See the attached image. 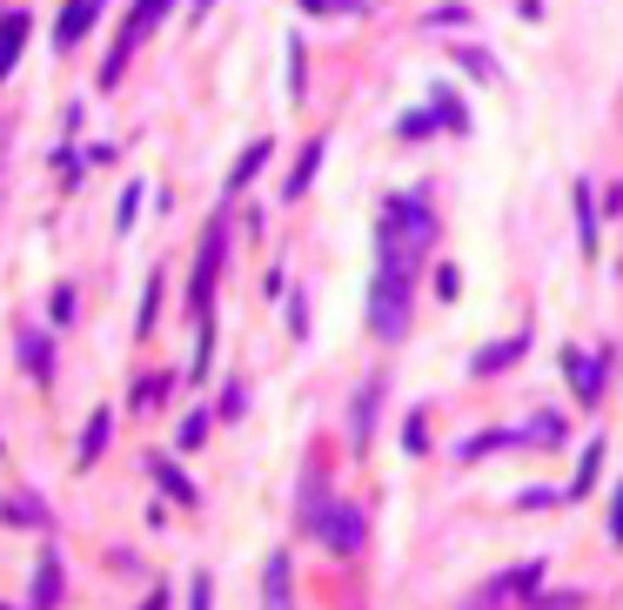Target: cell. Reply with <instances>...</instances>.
<instances>
[{"label": "cell", "mask_w": 623, "mask_h": 610, "mask_svg": "<svg viewBox=\"0 0 623 610\" xmlns=\"http://www.w3.org/2000/svg\"><path fill=\"white\" fill-rule=\"evenodd\" d=\"M409 302H416V276L376 262V282H369V329H376L382 342H403V335H409Z\"/></svg>", "instance_id": "obj_1"}, {"label": "cell", "mask_w": 623, "mask_h": 610, "mask_svg": "<svg viewBox=\"0 0 623 610\" xmlns=\"http://www.w3.org/2000/svg\"><path fill=\"white\" fill-rule=\"evenodd\" d=\"M168 14V0H135L128 8V21H122V34H114V48H107V61H101V88H122V74H128V54L154 34V21Z\"/></svg>", "instance_id": "obj_2"}, {"label": "cell", "mask_w": 623, "mask_h": 610, "mask_svg": "<svg viewBox=\"0 0 623 610\" xmlns=\"http://www.w3.org/2000/svg\"><path fill=\"white\" fill-rule=\"evenodd\" d=\"M221 262H228V221L208 228L202 262H194V282H188V316H194V322H215V282H221Z\"/></svg>", "instance_id": "obj_3"}, {"label": "cell", "mask_w": 623, "mask_h": 610, "mask_svg": "<svg viewBox=\"0 0 623 610\" xmlns=\"http://www.w3.org/2000/svg\"><path fill=\"white\" fill-rule=\"evenodd\" d=\"M610 350L603 356H583V350H563V376H570V383H576V403L583 409H597L603 403V383H610Z\"/></svg>", "instance_id": "obj_4"}, {"label": "cell", "mask_w": 623, "mask_h": 610, "mask_svg": "<svg viewBox=\"0 0 623 610\" xmlns=\"http://www.w3.org/2000/svg\"><path fill=\"white\" fill-rule=\"evenodd\" d=\"M363 537H369L363 510H356V504H329V517H322V544H329L335 557H356V550H363Z\"/></svg>", "instance_id": "obj_5"}, {"label": "cell", "mask_w": 623, "mask_h": 610, "mask_svg": "<svg viewBox=\"0 0 623 610\" xmlns=\"http://www.w3.org/2000/svg\"><path fill=\"white\" fill-rule=\"evenodd\" d=\"M94 21H101V0H67V8H61V27H54V48H61V54L81 48Z\"/></svg>", "instance_id": "obj_6"}, {"label": "cell", "mask_w": 623, "mask_h": 610, "mask_svg": "<svg viewBox=\"0 0 623 610\" xmlns=\"http://www.w3.org/2000/svg\"><path fill=\"white\" fill-rule=\"evenodd\" d=\"M376 403H382V376H369V383L356 390V403H348V443H369L376 436Z\"/></svg>", "instance_id": "obj_7"}, {"label": "cell", "mask_w": 623, "mask_h": 610, "mask_svg": "<svg viewBox=\"0 0 623 610\" xmlns=\"http://www.w3.org/2000/svg\"><path fill=\"white\" fill-rule=\"evenodd\" d=\"M61 590H67V570H61V557L48 550V557H41V570H34V590H27V610H54V603H61Z\"/></svg>", "instance_id": "obj_8"}, {"label": "cell", "mask_w": 623, "mask_h": 610, "mask_svg": "<svg viewBox=\"0 0 623 610\" xmlns=\"http://www.w3.org/2000/svg\"><path fill=\"white\" fill-rule=\"evenodd\" d=\"M570 208H576V242H583V255L597 262V188L576 181V188H570Z\"/></svg>", "instance_id": "obj_9"}, {"label": "cell", "mask_w": 623, "mask_h": 610, "mask_svg": "<svg viewBox=\"0 0 623 610\" xmlns=\"http://www.w3.org/2000/svg\"><path fill=\"white\" fill-rule=\"evenodd\" d=\"M523 350H530L523 335H503V342H490V350L470 363V376H503V369H517V363H523Z\"/></svg>", "instance_id": "obj_10"}, {"label": "cell", "mask_w": 623, "mask_h": 610, "mask_svg": "<svg viewBox=\"0 0 623 610\" xmlns=\"http://www.w3.org/2000/svg\"><path fill=\"white\" fill-rule=\"evenodd\" d=\"M148 470H154V483H162V490H168L175 504H188V510L202 504V490H194V483H188V476L175 470V456H148Z\"/></svg>", "instance_id": "obj_11"}, {"label": "cell", "mask_w": 623, "mask_h": 610, "mask_svg": "<svg viewBox=\"0 0 623 610\" xmlns=\"http://www.w3.org/2000/svg\"><path fill=\"white\" fill-rule=\"evenodd\" d=\"M262 610H289V557L282 550L262 563Z\"/></svg>", "instance_id": "obj_12"}, {"label": "cell", "mask_w": 623, "mask_h": 610, "mask_svg": "<svg viewBox=\"0 0 623 610\" xmlns=\"http://www.w3.org/2000/svg\"><path fill=\"white\" fill-rule=\"evenodd\" d=\"M21 48H27V14H0V81L14 74Z\"/></svg>", "instance_id": "obj_13"}, {"label": "cell", "mask_w": 623, "mask_h": 610, "mask_svg": "<svg viewBox=\"0 0 623 610\" xmlns=\"http://www.w3.org/2000/svg\"><path fill=\"white\" fill-rule=\"evenodd\" d=\"M322 155H329L322 141H308V148H302V162H295V168H289V181H282V195H289V202H302V195H308V181H316Z\"/></svg>", "instance_id": "obj_14"}, {"label": "cell", "mask_w": 623, "mask_h": 610, "mask_svg": "<svg viewBox=\"0 0 623 610\" xmlns=\"http://www.w3.org/2000/svg\"><path fill=\"white\" fill-rule=\"evenodd\" d=\"M510 443H523V430H483V436H462V443H456V463H476V456L510 449Z\"/></svg>", "instance_id": "obj_15"}, {"label": "cell", "mask_w": 623, "mask_h": 610, "mask_svg": "<svg viewBox=\"0 0 623 610\" xmlns=\"http://www.w3.org/2000/svg\"><path fill=\"white\" fill-rule=\"evenodd\" d=\"M21 369L34 376V383H48L54 376V342L48 335H21Z\"/></svg>", "instance_id": "obj_16"}, {"label": "cell", "mask_w": 623, "mask_h": 610, "mask_svg": "<svg viewBox=\"0 0 623 610\" xmlns=\"http://www.w3.org/2000/svg\"><path fill=\"white\" fill-rule=\"evenodd\" d=\"M597 470H603V436H590V443H583V463H576V476H570V504H576V497H590Z\"/></svg>", "instance_id": "obj_17"}, {"label": "cell", "mask_w": 623, "mask_h": 610, "mask_svg": "<svg viewBox=\"0 0 623 610\" xmlns=\"http://www.w3.org/2000/svg\"><path fill=\"white\" fill-rule=\"evenodd\" d=\"M8 523L14 530H48V504L27 497V490H14V497H8Z\"/></svg>", "instance_id": "obj_18"}, {"label": "cell", "mask_w": 623, "mask_h": 610, "mask_svg": "<svg viewBox=\"0 0 623 610\" xmlns=\"http://www.w3.org/2000/svg\"><path fill=\"white\" fill-rule=\"evenodd\" d=\"M268 155H276V148H268V141H249V155H242L236 168H228V195H242V188H249V181L262 175V162H268Z\"/></svg>", "instance_id": "obj_19"}, {"label": "cell", "mask_w": 623, "mask_h": 610, "mask_svg": "<svg viewBox=\"0 0 623 610\" xmlns=\"http://www.w3.org/2000/svg\"><path fill=\"white\" fill-rule=\"evenodd\" d=\"M536 584H543V563H517L510 577H496V590H503V597H530Z\"/></svg>", "instance_id": "obj_20"}, {"label": "cell", "mask_w": 623, "mask_h": 610, "mask_svg": "<svg viewBox=\"0 0 623 610\" xmlns=\"http://www.w3.org/2000/svg\"><path fill=\"white\" fill-rule=\"evenodd\" d=\"M436 114H443V128H449V135H470V107H462L449 88H436Z\"/></svg>", "instance_id": "obj_21"}, {"label": "cell", "mask_w": 623, "mask_h": 610, "mask_svg": "<svg viewBox=\"0 0 623 610\" xmlns=\"http://www.w3.org/2000/svg\"><path fill=\"white\" fill-rule=\"evenodd\" d=\"M107 436H114V416L101 409V416H94V423H88V436H81V463H94V456L107 449Z\"/></svg>", "instance_id": "obj_22"}, {"label": "cell", "mask_w": 623, "mask_h": 610, "mask_svg": "<svg viewBox=\"0 0 623 610\" xmlns=\"http://www.w3.org/2000/svg\"><path fill=\"white\" fill-rule=\"evenodd\" d=\"M430 128H443V114H436V107H416V114H403V122H396V135H403V141H422Z\"/></svg>", "instance_id": "obj_23"}, {"label": "cell", "mask_w": 623, "mask_h": 610, "mask_svg": "<svg viewBox=\"0 0 623 610\" xmlns=\"http://www.w3.org/2000/svg\"><path fill=\"white\" fill-rule=\"evenodd\" d=\"M141 195H148L141 181H128V188H122V208H114V228H122V236H128V228H135V215H141Z\"/></svg>", "instance_id": "obj_24"}, {"label": "cell", "mask_w": 623, "mask_h": 610, "mask_svg": "<svg viewBox=\"0 0 623 610\" xmlns=\"http://www.w3.org/2000/svg\"><path fill=\"white\" fill-rule=\"evenodd\" d=\"M456 67H462V74H476V81H496V61H490L483 48H456Z\"/></svg>", "instance_id": "obj_25"}, {"label": "cell", "mask_w": 623, "mask_h": 610, "mask_svg": "<svg viewBox=\"0 0 623 610\" xmlns=\"http://www.w3.org/2000/svg\"><path fill=\"white\" fill-rule=\"evenodd\" d=\"M162 396H168V376H141V383H135V396H128V403H135V409H154V403H162Z\"/></svg>", "instance_id": "obj_26"}, {"label": "cell", "mask_w": 623, "mask_h": 610, "mask_svg": "<svg viewBox=\"0 0 623 610\" xmlns=\"http://www.w3.org/2000/svg\"><path fill=\"white\" fill-rule=\"evenodd\" d=\"M221 416L236 423V416H249V383L236 376V383H221Z\"/></svg>", "instance_id": "obj_27"}, {"label": "cell", "mask_w": 623, "mask_h": 610, "mask_svg": "<svg viewBox=\"0 0 623 610\" xmlns=\"http://www.w3.org/2000/svg\"><path fill=\"white\" fill-rule=\"evenodd\" d=\"M202 436H208V409H194V416H181V449H202Z\"/></svg>", "instance_id": "obj_28"}, {"label": "cell", "mask_w": 623, "mask_h": 610, "mask_svg": "<svg viewBox=\"0 0 623 610\" xmlns=\"http://www.w3.org/2000/svg\"><path fill=\"white\" fill-rule=\"evenodd\" d=\"M289 94H295V101L308 94V61H302V41L289 48Z\"/></svg>", "instance_id": "obj_29"}, {"label": "cell", "mask_w": 623, "mask_h": 610, "mask_svg": "<svg viewBox=\"0 0 623 610\" xmlns=\"http://www.w3.org/2000/svg\"><path fill=\"white\" fill-rule=\"evenodd\" d=\"M456 21L470 27V8H462V0H449V8H436V14H430V27H456Z\"/></svg>", "instance_id": "obj_30"}, {"label": "cell", "mask_w": 623, "mask_h": 610, "mask_svg": "<svg viewBox=\"0 0 623 610\" xmlns=\"http://www.w3.org/2000/svg\"><path fill=\"white\" fill-rule=\"evenodd\" d=\"M54 322H74V282L54 289Z\"/></svg>", "instance_id": "obj_31"}, {"label": "cell", "mask_w": 623, "mask_h": 610, "mask_svg": "<svg viewBox=\"0 0 623 610\" xmlns=\"http://www.w3.org/2000/svg\"><path fill=\"white\" fill-rule=\"evenodd\" d=\"M208 590H215V584H208V570H194V590H188V610H208Z\"/></svg>", "instance_id": "obj_32"}, {"label": "cell", "mask_w": 623, "mask_h": 610, "mask_svg": "<svg viewBox=\"0 0 623 610\" xmlns=\"http://www.w3.org/2000/svg\"><path fill=\"white\" fill-rule=\"evenodd\" d=\"M536 610H583L576 590H557V597H536Z\"/></svg>", "instance_id": "obj_33"}, {"label": "cell", "mask_w": 623, "mask_h": 610, "mask_svg": "<svg viewBox=\"0 0 623 610\" xmlns=\"http://www.w3.org/2000/svg\"><path fill=\"white\" fill-rule=\"evenodd\" d=\"M403 443H409V449H430V430H422V416H409V423H403Z\"/></svg>", "instance_id": "obj_34"}, {"label": "cell", "mask_w": 623, "mask_h": 610, "mask_svg": "<svg viewBox=\"0 0 623 610\" xmlns=\"http://www.w3.org/2000/svg\"><path fill=\"white\" fill-rule=\"evenodd\" d=\"M517 504H523V510H543V504H563V497H557V490H523Z\"/></svg>", "instance_id": "obj_35"}, {"label": "cell", "mask_w": 623, "mask_h": 610, "mask_svg": "<svg viewBox=\"0 0 623 610\" xmlns=\"http://www.w3.org/2000/svg\"><path fill=\"white\" fill-rule=\"evenodd\" d=\"M456 289H462V276H456V269H436V295H443V302H449V295H456Z\"/></svg>", "instance_id": "obj_36"}, {"label": "cell", "mask_w": 623, "mask_h": 610, "mask_svg": "<svg viewBox=\"0 0 623 610\" xmlns=\"http://www.w3.org/2000/svg\"><path fill=\"white\" fill-rule=\"evenodd\" d=\"M610 537L623 544V490H616V510H610Z\"/></svg>", "instance_id": "obj_37"}, {"label": "cell", "mask_w": 623, "mask_h": 610, "mask_svg": "<svg viewBox=\"0 0 623 610\" xmlns=\"http://www.w3.org/2000/svg\"><path fill=\"white\" fill-rule=\"evenodd\" d=\"M302 14H335V0H295Z\"/></svg>", "instance_id": "obj_38"}, {"label": "cell", "mask_w": 623, "mask_h": 610, "mask_svg": "<svg viewBox=\"0 0 623 610\" xmlns=\"http://www.w3.org/2000/svg\"><path fill=\"white\" fill-rule=\"evenodd\" d=\"M141 610H168V590H148V603Z\"/></svg>", "instance_id": "obj_39"}, {"label": "cell", "mask_w": 623, "mask_h": 610, "mask_svg": "<svg viewBox=\"0 0 623 610\" xmlns=\"http://www.w3.org/2000/svg\"><path fill=\"white\" fill-rule=\"evenodd\" d=\"M335 14H363V0H335Z\"/></svg>", "instance_id": "obj_40"}, {"label": "cell", "mask_w": 623, "mask_h": 610, "mask_svg": "<svg viewBox=\"0 0 623 610\" xmlns=\"http://www.w3.org/2000/svg\"><path fill=\"white\" fill-rule=\"evenodd\" d=\"M0 610H8V603H0Z\"/></svg>", "instance_id": "obj_41"}]
</instances>
